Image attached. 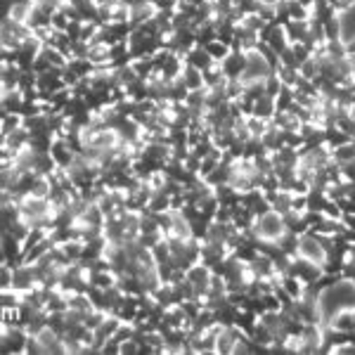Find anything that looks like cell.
I'll list each match as a JSON object with an SVG mask.
<instances>
[{"instance_id":"cell-9","label":"cell","mask_w":355,"mask_h":355,"mask_svg":"<svg viewBox=\"0 0 355 355\" xmlns=\"http://www.w3.org/2000/svg\"><path fill=\"white\" fill-rule=\"evenodd\" d=\"M173 227H175V234L180 239H190V225H187V220H182V218H175V223H173Z\"/></svg>"},{"instance_id":"cell-4","label":"cell","mask_w":355,"mask_h":355,"mask_svg":"<svg viewBox=\"0 0 355 355\" xmlns=\"http://www.w3.org/2000/svg\"><path fill=\"white\" fill-rule=\"evenodd\" d=\"M296 254H299L301 261H306L308 266H315V268H322L327 263V249L318 242L311 234H303L296 242Z\"/></svg>"},{"instance_id":"cell-8","label":"cell","mask_w":355,"mask_h":355,"mask_svg":"<svg viewBox=\"0 0 355 355\" xmlns=\"http://www.w3.org/2000/svg\"><path fill=\"white\" fill-rule=\"evenodd\" d=\"M334 159H336L339 164L355 162V145H341L339 150L334 152Z\"/></svg>"},{"instance_id":"cell-11","label":"cell","mask_w":355,"mask_h":355,"mask_svg":"<svg viewBox=\"0 0 355 355\" xmlns=\"http://www.w3.org/2000/svg\"><path fill=\"white\" fill-rule=\"evenodd\" d=\"M261 5H268V8H275L277 5V0H259Z\"/></svg>"},{"instance_id":"cell-10","label":"cell","mask_w":355,"mask_h":355,"mask_svg":"<svg viewBox=\"0 0 355 355\" xmlns=\"http://www.w3.org/2000/svg\"><path fill=\"white\" fill-rule=\"evenodd\" d=\"M348 73H351V76H353V81H355V57L351 60V64H348Z\"/></svg>"},{"instance_id":"cell-7","label":"cell","mask_w":355,"mask_h":355,"mask_svg":"<svg viewBox=\"0 0 355 355\" xmlns=\"http://www.w3.org/2000/svg\"><path fill=\"white\" fill-rule=\"evenodd\" d=\"M187 279H190V284H194L197 289H206L211 275H209V270H206L204 266H199V268H192L190 275H187Z\"/></svg>"},{"instance_id":"cell-3","label":"cell","mask_w":355,"mask_h":355,"mask_svg":"<svg viewBox=\"0 0 355 355\" xmlns=\"http://www.w3.org/2000/svg\"><path fill=\"white\" fill-rule=\"evenodd\" d=\"M270 78V64L261 53L251 50L244 57V69H242V85H256Z\"/></svg>"},{"instance_id":"cell-5","label":"cell","mask_w":355,"mask_h":355,"mask_svg":"<svg viewBox=\"0 0 355 355\" xmlns=\"http://www.w3.org/2000/svg\"><path fill=\"white\" fill-rule=\"evenodd\" d=\"M336 36L343 48H355V3L336 15Z\"/></svg>"},{"instance_id":"cell-6","label":"cell","mask_w":355,"mask_h":355,"mask_svg":"<svg viewBox=\"0 0 355 355\" xmlns=\"http://www.w3.org/2000/svg\"><path fill=\"white\" fill-rule=\"evenodd\" d=\"M36 341L41 343V348H43V351H60V339H57V336H55V331H50V329L38 331Z\"/></svg>"},{"instance_id":"cell-2","label":"cell","mask_w":355,"mask_h":355,"mask_svg":"<svg viewBox=\"0 0 355 355\" xmlns=\"http://www.w3.org/2000/svg\"><path fill=\"white\" fill-rule=\"evenodd\" d=\"M254 230L261 242L275 244L287 234V223H284L279 211H266V214H261L259 218H256Z\"/></svg>"},{"instance_id":"cell-1","label":"cell","mask_w":355,"mask_h":355,"mask_svg":"<svg viewBox=\"0 0 355 355\" xmlns=\"http://www.w3.org/2000/svg\"><path fill=\"white\" fill-rule=\"evenodd\" d=\"M315 313L324 327H334L343 315H355V279H339L320 289L315 299Z\"/></svg>"}]
</instances>
